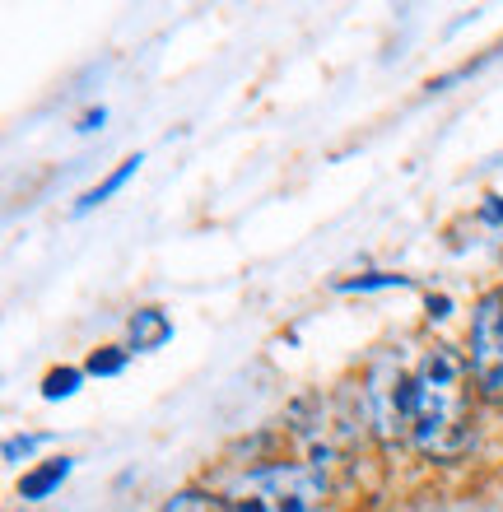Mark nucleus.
Here are the masks:
<instances>
[{"instance_id":"f257e3e1","label":"nucleus","mask_w":503,"mask_h":512,"mask_svg":"<svg viewBox=\"0 0 503 512\" xmlns=\"http://www.w3.org/2000/svg\"><path fill=\"white\" fill-rule=\"evenodd\" d=\"M471 438V359L457 345H434L415 368L410 447L434 461H457Z\"/></svg>"},{"instance_id":"f03ea898","label":"nucleus","mask_w":503,"mask_h":512,"mask_svg":"<svg viewBox=\"0 0 503 512\" xmlns=\"http://www.w3.org/2000/svg\"><path fill=\"white\" fill-rule=\"evenodd\" d=\"M229 512H322L327 508V475L308 461H266L252 466L224 494Z\"/></svg>"},{"instance_id":"7ed1b4c3","label":"nucleus","mask_w":503,"mask_h":512,"mask_svg":"<svg viewBox=\"0 0 503 512\" xmlns=\"http://www.w3.org/2000/svg\"><path fill=\"white\" fill-rule=\"evenodd\" d=\"M364 405H368V424L382 443H410V424H415V373L401 368L396 354L378 359L368 373L364 387Z\"/></svg>"},{"instance_id":"20e7f679","label":"nucleus","mask_w":503,"mask_h":512,"mask_svg":"<svg viewBox=\"0 0 503 512\" xmlns=\"http://www.w3.org/2000/svg\"><path fill=\"white\" fill-rule=\"evenodd\" d=\"M471 378H476L480 396L503 401V289L480 294L476 312H471Z\"/></svg>"},{"instance_id":"39448f33","label":"nucleus","mask_w":503,"mask_h":512,"mask_svg":"<svg viewBox=\"0 0 503 512\" xmlns=\"http://www.w3.org/2000/svg\"><path fill=\"white\" fill-rule=\"evenodd\" d=\"M70 466H75L70 457H61V461H42V466H33V471H28L24 480H19V499H24V503L47 499V494H52V489L70 475Z\"/></svg>"},{"instance_id":"423d86ee","label":"nucleus","mask_w":503,"mask_h":512,"mask_svg":"<svg viewBox=\"0 0 503 512\" xmlns=\"http://www.w3.org/2000/svg\"><path fill=\"white\" fill-rule=\"evenodd\" d=\"M173 336V322H168L159 308H140L136 317H131V350H159L164 340Z\"/></svg>"},{"instance_id":"0eeeda50","label":"nucleus","mask_w":503,"mask_h":512,"mask_svg":"<svg viewBox=\"0 0 503 512\" xmlns=\"http://www.w3.org/2000/svg\"><path fill=\"white\" fill-rule=\"evenodd\" d=\"M136 168H140V154H131V159H122V168H117V173H108L103 177V182H98L94 191H84L80 196V205H75V215H84V210H94V205H103L112 196V191H122L126 182H131V177H136Z\"/></svg>"},{"instance_id":"6e6552de","label":"nucleus","mask_w":503,"mask_h":512,"mask_svg":"<svg viewBox=\"0 0 503 512\" xmlns=\"http://www.w3.org/2000/svg\"><path fill=\"white\" fill-rule=\"evenodd\" d=\"M164 512H229V503L205 494V489H182V494H173L164 503Z\"/></svg>"},{"instance_id":"1a4fd4ad","label":"nucleus","mask_w":503,"mask_h":512,"mask_svg":"<svg viewBox=\"0 0 503 512\" xmlns=\"http://www.w3.org/2000/svg\"><path fill=\"white\" fill-rule=\"evenodd\" d=\"M80 382H84L80 368H52V373L42 378V396H47V401H66V396L80 391Z\"/></svg>"},{"instance_id":"9d476101","label":"nucleus","mask_w":503,"mask_h":512,"mask_svg":"<svg viewBox=\"0 0 503 512\" xmlns=\"http://www.w3.org/2000/svg\"><path fill=\"white\" fill-rule=\"evenodd\" d=\"M122 368H126V350L108 345V350H94V354H89L84 373H94V378H112V373H122Z\"/></svg>"},{"instance_id":"9b49d317","label":"nucleus","mask_w":503,"mask_h":512,"mask_svg":"<svg viewBox=\"0 0 503 512\" xmlns=\"http://www.w3.org/2000/svg\"><path fill=\"white\" fill-rule=\"evenodd\" d=\"M42 443H47V438H42V433H28V438H10V443H5V461L33 457V452H38Z\"/></svg>"},{"instance_id":"f8f14e48","label":"nucleus","mask_w":503,"mask_h":512,"mask_svg":"<svg viewBox=\"0 0 503 512\" xmlns=\"http://www.w3.org/2000/svg\"><path fill=\"white\" fill-rule=\"evenodd\" d=\"M392 284H406V275H359V280H345L340 289H392Z\"/></svg>"},{"instance_id":"ddd939ff","label":"nucleus","mask_w":503,"mask_h":512,"mask_svg":"<svg viewBox=\"0 0 503 512\" xmlns=\"http://www.w3.org/2000/svg\"><path fill=\"white\" fill-rule=\"evenodd\" d=\"M485 219L503 224V201H499V196H485Z\"/></svg>"},{"instance_id":"4468645a","label":"nucleus","mask_w":503,"mask_h":512,"mask_svg":"<svg viewBox=\"0 0 503 512\" xmlns=\"http://www.w3.org/2000/svg\"><path fill=\"white\" fill-rule=\"evenodd\" d=\"M103 117H108V112H103V108H98V112H89V117H84V122H80V131H94V126H103Z\"/></svg>"},{"instance_id":"2eb2a0df","label":"nucleus","mask_w":503,"mask_h":512,"mask_svg":"<svg viewBox=\"0 0 503 512\" xmlns=\"http://www.w3.org/2000/svg\"><path fill=\"white\" fill-rule=\"evenodd\" d=\"M429 317H448V298H429Z\"/></svg>"}]
</instances>
